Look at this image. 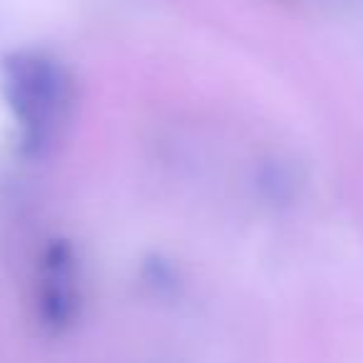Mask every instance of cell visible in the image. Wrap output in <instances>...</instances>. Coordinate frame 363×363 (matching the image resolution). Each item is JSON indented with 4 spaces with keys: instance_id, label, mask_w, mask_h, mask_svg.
<instances>
[{
    "instance_id": "3957f363",
    "label": "cell",
    "mask_w": 363,
    "mask_h": 363,
    "mask_svg": "<svg viewBox=\"0 0 363 363\" xmlns=\"http://www.w3.org/2000/svg\"><path fill=\"white\" fill-rule=\"evenodd\" d=\"M257 189L269 204H291L298 192V179L294 174L291 164L281 160H264L257 167Z\"/></svg>"
},
{
    "instance_id": "6da1fadb",
    "label": "cell",
    "mask_w": 363,
    "mask_h": 363,
    "mask_svg": "<svg viewBox=\"0 0 363 363\" xmlns=\"http://www.w3.org/2000/svg\"><path fill=\"white\" fill-rule=\"evenodd\" d=\"M6 97L18 125V145L26 157H43L70 120L75 82L60 60L35 50L13 52L3 62Z\"/></svg>"
},
{
    "instance_id": "7a4b0ae2",
    "label": "cell",
    "mask_w": 363,
    "mask_h": 363,
    "mask_svg": "<svg viewBox=\"0 0 363 363\" xmlns=\"http://www.w3.org/2000/svg\"><path fill=\"white\" fill-rule=\"evenodd\" d=\"M80 313L77 252L70 239L55 237L40 254V279L35 289V316L50 333H65Z\"/></svg>"
},
{
    "instance_id": "277c9868",
    "label": "cell",
    "mask_w": 363,
    "mask_h": 363,
    "mask_svg": "<svg viewBox=\"0 0 363 363\" xmlns=\"http://www.w3.org/2000/svg\"><path fill=\"white\" fill-rule=\"evenodd\" d=\"M142 284L150 289L157 296H172L179 289V272L169 259L160 257V254H152L145 259L140 269Z\"/></svg>"
}]
</instances>
